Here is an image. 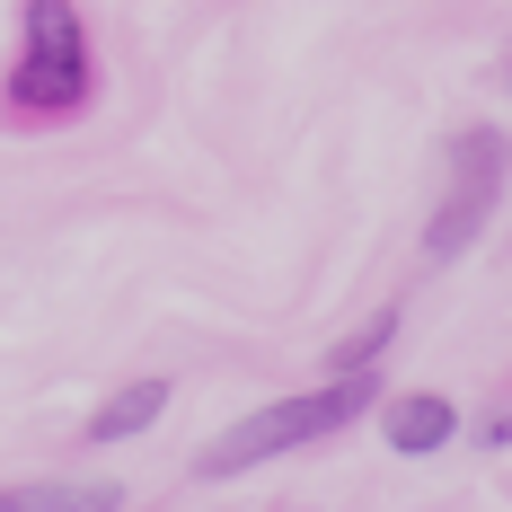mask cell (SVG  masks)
Instances as JSON below:
<instances>
[{"instance_id": "obj_1", "label": "cell", "mask_w": 512, "mask_h": 512, "mask_svg": "<svg viewBox=\"0 0 512 512\" xmlns=\"http://www.w3.org/2000/svg\"><path fill=\"white\" fill-rule=\"evenodd\" d=\"M362 407H380V380L371 371H336L327 389H301V398H274V407L239 415L230 433H212L195 477H239L256 460H283V451H301V442H327V433H345Z\"/></svg>"}, {"instance_id": "obj_2", "label": "cell", "mask_w": 512, "mask_h": 512, "mask_svg": "<svg viewBox=\"0 0 512 512\" xmlns=\"http://www.w3.org/2000/svg\"><path fill=\"white\" fill-rule=\"evenodd\" d=\"M98 98V53L71 0H27L18 18V71H9V115L27 124H62Z\"/></svg>"}, {"instance_id": "obj_3", "label": "cell", "mask_w": 512, "mask_h": 512, "mask_svg": "<svg viewBox=\"0 0 512 512\" xmlns=\"http://www.w3.org/2000/svg\"><path fill=\"white\" fill-rule=\"evenodd\" d=\"M504 168H512V142L495 124H468L460 142H451V195L424 221V256L433 265H460L477 248V230L495 221V195H504Z\"/></svg>"}, {"instance_id": "obj_4", "label": "cell", "mask_w": 512, "mask_h": 512, "mask_svg": "<svg viewBox=\"0 0 512 512\" xmlns=\"http://www.w3.org/2000/svg\"><path fill=\"white\" fill-rule=\"evenodd\" d=\"M380 433H389V451L424 460V451H442V442L460 433V407H451L442 389H407V398H389V407H380Z\"/></svg>"}, {"instance_id": "obj_5", "label": "cell", "mask_w": 512, "mask_h": 512, "mask_svg": "<svg viewBox=\"0 0 512 512\" xmlns=\"http://www.w3.org/2000/svg\"><path fill=\"white\" fill-rule=\"evenodd\" d=\"M0 512H124L115 477H18L0 486Z\"/></svg>"}, {"instance_id": "obj_6", "label": "cell", "mask_w": 512, "mask_h": 512, "mask_svg": "<svg viewBox=\"0 0 512 512\" xmlns=\"http://www.w3.org/2000/svg\"><path fill=\"white\" fill-rule=\"evenodd\" d=\"M159 415H168V380H133V389H115L89 415V442H133V433H151Z\"/></svg>"}, {"instance_id": "obj_7", "label": "cell", "mask_w": 512, "mask_h": 512, "mask_svg": "<svg viewBox=\"0 0 512 512\" xmlns=\"http://www.w3.org/2000/svg\"><path fill=\"white\" fill-rule=\"evenodd\" d=\"M389 345H398V309H380L362 336H345V345H336V371H371V362L389 354Z\"/></svg>"}]
</instances>
